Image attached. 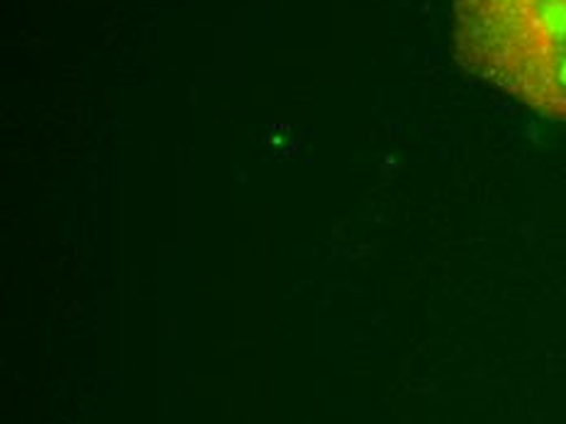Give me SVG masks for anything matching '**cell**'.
<instances>
[{
	"label": "cell",
	"mask_w": 566,
	"mask_h": 424,
	"mask_svg": "<svg viewBox=\"0 0 566 424\" xmlns=\"http://www.w3.org/2000/svg\"><path fill=\"white\" fill-rule=\"evenodd\" d=\"M452 10L469 74L566 123V0H452Z\"/></svg>",
	"instance_id": "cell-1"
}]
</instances>
